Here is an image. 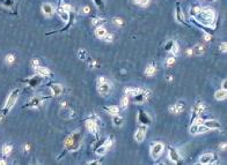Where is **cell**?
Instances as JSON below:
<instances>
[{"instance_id": "obj_1", "label": "cell", "mask_w": 227, "mask_h": 165, "mask_svg": "<svg viewBox=\"0 0 227 165\" xmlns=\"http://www.w3.org/2000/svg\"><path fill=\"white\" fill-rule=\"evenodd\" d=\"M194 19L198 21V23H202V26L211 27L216 20V13L211 7H204Z\"/></svg>"}, {"instance_id": "obj_2", "label": "cell", "mask_w": 227, "mask_h": 165, "mask_svg": "<svg viewBox=\"0 0 227 165\" xmlns=\"http://www.w3.org/2000/svg\"><path fill=\"white\" fill-rule=\"evenodd\" d=\"M81 143H82V134L80 132H74L65 140V143H64L65 152L77 151L80 148Z\"/></svg>"}, {"instance_id": "obj_3", "label": "cell", "mask_w": 227, "mask_h": 165, "mask_svg": "<svg viewBox=\"0 0 227 165\" xmlns=\"http://www.w3.org/2000/svg\"><path fill=\"white\" fill-rule=\"evenodd\" d=\"M19 95H20V89H14L11 93V95L8 96L7 101H6L5 106L1 110V113L4 114V116H6V114L8 113L12 108H13V106L15 105L16 101H17V98H19Z\"/></svg>"}, {"instance_id": "obj_4", "label": "cell", "mask_w": 227, "mask_h": 165, "mask_svg": "<svg viewBox=\"0 0 227 165\" xmlns=\"http://www.w3.org/2000/svg\"><path fill=\"white\" fill-rule=\"evenodd\" d=\"M164 143H161V142H155L152 147H151V157L153 158V160H158L159 157H160V155L162 154V151H164Z\"/></svg>"}, {"instance_id": "obj_5", "label": "cell", "mask_w": 227, "mask_h": 165, "mask_svg": "<svg viewBox=\"0 0 227 165\" xmlns=\"http://www.w3.org/2000/svg\"><path fill=\"white\" fill-rule=\"evenodd\" d=\"M97 91L101 96H108L111 93V83L107 80L102 83H97Z\"/></svg>"}, {"instance_id": "obj_6", "label": "cell", "mask_w": 227, "mask_h": 165, "mask_svg": "<svg viewBox=\"0 0 227 165\" xmlns=\"http://www.w3.org/2000/svg\"><path fill=\"white\" fill-rule=\"evenodd\" d=\"M204 110H205V106H204V104L202 103V102H198V103H196L195 105H194V108H192V110H191V121H194L197 117H199V116H202V113L204 112Z\"/></svg>"}, {"instance_id": "obj_7", "label": "cell", "mask_w": 227, "mask_h": 165, "mask_svg": "<svg viewBox=\"0 0 227 165\" xmlns=\"http://www.w3.org/2000/svg\"><path fill=\"white\" fill-rule=\"evenodd\" d=\"M48 97H42V96H35V97H32L29 102H28V104H26L25 105V108H38V106H41L43 103H44V101L47 99Z\"/></svg>"}, {"instance_id": "obj_8", "label": "cell", "mask_w": 227, "mask_h": 165, "mask_svg": "<svg viewBox=\"0 0 227 165\" xmlns=\"http://www.w3.org/2000/svg\"><path fill=\"white\" fill-rule=\"evenodd\" d=\"M138 121L142 125L148 126V125L152 124V118L149 117V114H148L146 111L139 110V111H138Z\"/></svg>"}, {"instance_id": "obj_9", "label": "cell", "mask_w": 227, "mask_h": 165, "mask_svg": "<svg viewBox=\"0 0 227 165\" xmlns=\"http://www.w3.org/2000/svg\"><path fill=\"white\" fill-rule=\"evenodd\" d=\"M148 96H149V90H146V89L142 90V89H140V91H139L137 95H134V96H133V99H134V102H136V103L143 104V103H145V102L147 101Z\"/></svg>"}, {"instance_id": "obj_10", "label": "cell", "mask_w": 227, "mask_h": 165, "mask_svg": "<svg viewBox=\"0 0 227 165\" xmlns=\"http://www.w3.org/2000/svg\"><path fill=\"white\" fill-rule=\"evenodd\" d=\"M86 127L88 129V132H90L92 134L94 135L97 134V132H99V124H97V121L95 119H88L86 121Z\"/></svg>"}, {"instance_id": "obj_11", "label": "cell", "mask_w": 227, "mask_h": 165, "mask_svg": "<svg viewBox=\"0 0 227 165\" xmlns=\"http://www.w3.org/2000/svg\"><path fill=\"white\" fill-rule=\"evenodd\" d=\"M168 156H169V160H172L173 163H175V164H180L182 162V158H181L180 154L177 152V150L175 149V148H173V147H170L168 149Z\"/></svg>"}, {"instance_id": "obj_12", "label": "cell", "mask_w": 227, "mask_h": 165, "mask_svg": "<svg viewBox=\"0 0 227 165\" xmlns=\"http://www.w3.org/2000/svg\"><path fill=\"white\" fill-rule=\"evenodd\" d=\"M110 147H111V140L110 139H108L103 143V145H101V147H99V148H96V155H99V156H103V155H106L107 152H108V150L110 149Z\"/></svg>"}, {"instance_id": "obj_13", "label": "cell", "mask_w": 227, "mask_h": 165, "mask_svg": "<svg viewBox=\"0 0 227 165\" xmlns=\"http://www.w3.org/2000/svg\"><path fill=\"white\" fill-rule=\"evenodd\" d=\"M50 90H51V95L53 97H58L60 95H63L64 93V88L62 87V84L59 83H53V84H50Z\"/></svg>"}, {"instance_id": "obj_14", "label": "cell", "mask_w": 227, "mask_h": 165, "mask_svg": "<svg viewBox=\"0 0 227 165\" xmlns=\"http://www.w3.org/2000/svg\"><path fill=\"white\" fill-rule=\"evenodd\" d=\"M42 76H40V75H34V76H32V78L27 79V80H25V82L28 83V86L32 88H35L37 87L38 84H41L42 83Z\"/></svg>"}, {"instance_id": "obj_15", "label": "cell", "mask_w": 227, "mask_h": 165, "mask_svg": "<svg viewBox=\"0 0 227 165\" xmlns=\"http://www.w3.org/2000/svg\"><path fill=\"white\" fill-rule=\"evenodd\" d=\"M175 19H176V21H177L179 23H182V24H184V26H188V24H187V22L184 21V14H183V12H182V9H181V7H180L179 2L176 4V10H175Z\"/></svg>"}, {"instance_id": "obj_16", "label": "cell", "mask_w": 227, "mask_h": 165, "mask_svg": "<svg viewBox=\"0 0 227 165\" xmlns=\"http://www.w3.org/2000/svg\"><path fill=\"white\" fill-rule=\"evenodd\" d=\"M145 136H146V126L145 125H142L139 128H138L137 133L134 135V140L137 142H143L145 140Z\"/></svg>"}, {"instance_id": "obj_17", "label": "cell", "mask_w": 227, "mask_h": 165, "mask_svg": "<svg viewBox=\"0 0 227 165\" xmlns=\"http://www.w3.org/2000/svg\"><path fill=\"white\" fill-rule=\"evenodd\" d=\"M184 108H185L184 102H177V103L174 104L173 106L169 108V111L174 114H179V113H181V112H183Z\"/></svg>"}, {"instance_id": "obj_18", "label": "cell", "mask_w": 227, "mask_h": 165, "mask_svg": "<svg viewBox=\"0 0 227 165\" xmlns=\"http://www.w3.org/2000/svg\"><path fill=\"white\" fill-rule=\"evenodd\" d=\"M42 12L45 16L50 17V16L53 15V13H55V8H53V6L51 5V4H49V2H44V4L42 5Z\"/></svg>"}, {"instance_id": "obj_19", "label": "cell", "mask_w": 227, "mask_h": 165, "mask_svg": "<svg viewBox=\"0 0 227 165\" xmlns=\"http://www.w3.org/2000/svg\"><path fill=\"white\" fill-rule=\"evenodd\" d=\"M35 73H36L37 75L42 76V78L51 76V72H50V69L47 67H44V66H40V67L35 68Z\"/></svg>"}, {"instance_id": "obj_20", "label": "cell", "mask_w": 227, "mask_h": 165, "mask_svg": "<svg viewBox=\"0 0 227 165\" xmlns=\"http://www.w3.org/2000/svg\"><path fill=\"white\" fill-rule=\"evenodd\" d=\"M213 160H214V155H213V154H204V155L201 156L199 163H201V164H204V165H207V164L213 163Z\"/></svg>"}, {"instance_id": "obj_21", "label": "cell", "mask_w": 227, "mask_h": 165, "mask_svg": "<svg viewBox=\"0 0 227 165\" xmlns=\"http://www.w3.org/2000/svg\"><path fill=\"white\" fill-rule=\"evenodd\" d=\"M203 124L205 125L210 130L211 129H219L221 127V125L219 124L217 120H206V121H203Z\"/></svg>"}, {"instance_id": "obj_22", "label": "cell", "mask_w": 227, "mask_h": 165, "mask_svg": "<svg viewBox=\"0 0 227 165\" xmlns=\"http://www.w3.org/2000/svg\"><path fill=\"white\" fill-rule=\"evenodd\" d=\"M56 12L58 13L59 17H60V19H62L64 22H67V21H69V19H70L69 12H66L65 9H63L60 6H58V8H57V10H56Z\"/></svg>"}, {"instance_id": "obj_23", "label": "cell", "mask_w": 227, "mask_h": 165, "mask_svg": "<svg viewBox=\"0 0 227 165\" xmlns=\"http://www.w3.org/2000/svg\"><path fill=\"white\" fill-rule=\"evenodd\" d=\"M227 97V91L226 89H220V90H217L216 94H214V98L217 101H224L226 99Z\"/></svg>"}, {"instance_id": "obj_24", "label": "cell", "mask_w": 227, "mask_h": 165, "mask_svg": "<svg viewBox=\"0 0 227 165\" xmlns=\"http://www.w3.org/2000/svg\"><path fill=\"white\" fill-rule=\"evenodd\" d=\"M106 34H107V30H106V28H104V27H102V26L96 27V29H95V36L97 37V38H103Z\"/></svg>"}, {"instance_id": "obj_25", "label": "cell", "mask_w": 227, "mask_h": 165, "mask_svg": "<svg viewBox=\"0 0 227 165\" xmlns=\"http://www.w3.org/2000/svg\"><path fill=\"white\" fill-rule=\"evenodd\" d=\"M204 51H205L204 45H202V44H196L195 47H194V50H192V53L196 54V56H202V54L204 53Z\"/></svg>"}, {"instance_id": "obj_26", "label": "cell", "mask_w": 227, "mask_h": 165, "mask_svg": "<svg viewBox=\"0 0 227 165\" xmlns=\"http://www.w3.org/2000/svg\"><path fill=\"white\" fill-rule=\"evenodd\" d=\"M112 124L115 125V126L121 127L122 125L124 124V119L122 118V117H119L118 114H115V116H112Z\"/></svg>"}, {"instance_id": "obj_27", "label": "cell", "mask_w": 227, "mask_h": 165, "mask_svg": "<svg viewBox=\"0 0 227 165\" xmlns=\"http://www.w3.org/2000/svg\"><path fill=\"white\" fill-rule=\"evenodd\" d=\"M139 91H140V89H139V88H136V87H129V88H127V89L124 90V93H125V95H127V96H129V95L134 96V95H137Z\"/></svg>"}, {"instance_id": "obj_28", "label": "cell", "mask_w": 227, "mask_h": 165, "mask_svg": "<svg viewBox=\"0 0 227 165\" xmlns=\"http://www.w3.org/2000/svg\"><path fill=\"white\" fill-rule=\"evenodd\" d=\"M155 72H157V67H155L154 65H149V66H147L146 69H145V74H146L147 76H152V75H154Z\"/></svg>"}, {"instance_id": "obj_29", "label": "cell", "mask_w": 227, "mask_h": 165, "mask_svg": "<svg viewBox=\"0 0 227 165\" xmlns=\"http://www.w3.org/2000/svg\"><path fill=\"white\" fill-rule=\"evenodd\" d=\"M106 111H108V113L111 114V116H115V114H118L119 108H118V106H116V105H112V106L106 108Z\"/></svg>"}, {"instance_id": "obj_30", "label": "cell", "mask_w": 227, "mask_h": 165, "mask_svg": "<svg viewBox=\"0 0 227 165\" xmlns=\"http://www.w3.org/2000/svg\"><path fill=\"white\" fill-rule=\"evenodd\" d=\"M169 51L172 52V54L173 56H177L179 54V52H180V47H179V44L176 43V42L174 41V43H173V45H172V47H170V50Z\"/></svg>"}, {"instance_id": "obj_31", "label": "cell", "mask_w": 227, "mask_h": 165, "mask_svg": "<svg viewBox=\"0 0 227 165\" xmlns=\"http://www.w3.org/2000/svg\"><path fill=\"white\" fill-rule=\"evenodd\" d=\"M11 151H12V145H2V148H1V152H2V155H4V156L9 155V154H11Z\"/></svg>"}, {"instance_id": "obj_32", "label": "cell", "mask_w": 227, "mask_h": 165, "mask_svg": "<svg viewBox=\"0 0 227 165\" xmlns=\"http://www.w3.org/2000/svg\"><path fill=\"white\" fill-rule=\"evenodd\" d=\"M78 57H79V59H81V60H86V59L88 58V52L86 51V50H84V49H81V50H79V52H78Z\"/></svg>"}, {"instance_id": "obj_33", "label": "cell", "mask_w": 227, "mask_h": 165, "mask_svg": "<svg viewBox=\"0 0 227 165\" xmlns=\"http://www.w3.org/2000/svg\"><path fill=\"white\" fill-rule=\"evenodd\" d=\"M202 10V7H199V6H194L192 8L190 9V15H191V17H195L199 12Z\"/></svg>"}, {"instance_id": "obj_34", "label": "cell", "mask_w": 227, "mask_h": 165, "mask_svg": "<svg viewBox=\"0 0 227 165\" xmlns=\"http://www.w3.org/2000/svg\"><path fill=\"white\" fill-rule=\"evenodd\" d=\"M210 129L206 127L204 124H198V128H197V134H201V133H206L209 132Z\"/></svg>"}, {"instance_id": "obj_35", "label": "cell", "mask_w": 227, "mask_h": 165, "mask_svg": "<svg viewBox=\"0 0 227 165\" xmlns=\"http://www.w3.org/2000/svg\"><path fill=\"white\" fill-rule=\"evenodd\" d=\"M104 22H106V20H104V19H99V17H94V19H93V21H92V23H93L94 26H97V27L101 26V24H102V23H104Z\"/></svg>"}, {"instance_id": "obj_36", "label": "cell", "mask_w": 227, "mask_h": 165, "mask_svg": "<svg viewBox=\"0 0 227 165\" xmlns=\"http://www.w3.org/2000/svg\"><path fill=\"white\" fill-rule=\"evenodd\" d=\"M133 2L139 6H142V7H146L149 4V0H133Z\"/></svg>"}, {"instance_id": "obj_37", "label": "cell", "mask_w": 227, "mask_h": 165, "mask_svg": "<svg viewBox=\"0 0 227 165\" xmlns=\"http://www.w3.org/2000/svg\"><path fill=\"white\" fill-rule=\"evenodd\" d=\"M127 105H129V98H127V96L125 95V96H124V97L121 99V106L123 108H125Z\"/></svg>"}, {"instance_id": "obj_38", "label": "cell", "mask_w": 227, "mask_h": 165, "mask_svg": "<svg viewBox=\"0 0 227 165\" xmlns=\"http://www.w3.org/2000/svg\"><path fill=\"white\" fill-rule=\"evenodd\" d=\"M94 4H95L96 7L100 8L101 10L104 8V2H103V0H94Z\"/></svg>"}, {"instance_id": "obj_39", "label": "cell", "mask_w": 227, "mask_h": 165, "mask_svg": "<svg viewBox=\"0 0 227 165\" xmlns=\"http://www.w3.org/2000/svg\"><path fill=\"white\" fill-rule=\"evenodd\" d=\"M197 128H198V124H196V123H194V124L191 125L190 129H189L190 134H197Z\"/></svg>"}, {"instance_id": "obj_40", "label": "cell", "mask_w": 227, "mask_h": 165, "mask_svg": "<svg viewBox=\"0 0 227 165\" xmlns=\"http://www.w3.org/2000/svg\"><path fill=\"white\" fill-rule=\"evenodd\" d=\"M14 60H15V56H14V54H8V56L6 57V62H7V64H13Z\"/></svg>"}, {"instance_id": "obj_41", "label": "cell", "mask_w": 227, "mask_h": 165, "mask_svg": "<svg viewBox=\"0 0 227 165\" xmlns=\"http://www.w3.org/2000/svg\"><path fill=\"white\" fill-rule=\"evenodd\" d=\"M59 6H60V7L63 8V9L66 10V12H70V10H73V7H72L71 5H69V4H63V5H60V4H59Z\"/></svg>"}, {"instance_id": "obj_42", "label": "cell", "mask_w": 227, "mask_h": 165, "mask_svg": "<svg viewBox=\"0 0 227 165\" xmlns=\"http://www.w3.org/2000/svg\"><path fill=\"white\" fill-rule=\"evenodd\" d=\"M175 64V57H170L167 59V62H166V65L168 66V67H170V66H173Z\"/></svg>"}, {"instance_id": "obj_43", "label": "cell", "mask_w": 227, "mask_h": 165, "mask_svg": "<svg viewBox=\"0 0 227 165\" xmlns=\"http://www.w3.org/2000/svg\"><path fill=\"white\" fill-rule=\"evenodd\" d=\"M32 67L35 69V68L40 67V60L38 59H34V60H32Z\"/></svg>"}, {"instance_id": "obj_44", "label": "cell", "mask_w": 227, "mask_h": 165, "mask_svg": "<svg viewBox=\"0 0 227 165\" xmlns=\"http://www.w3.org/2000/svg\"><path fill=\"white\" fill-rule=\"evenodd\" d=\"M112 38H114V36H112L111 34H106L102 39H104L106 42H112Z\"/></svg>"}, {"instance_id": "obj_45", "label": "cell", "mask_w": 227, "mask_h": 165, "mask_svg": "<svg viewBox=\"0 0 227 165\" xmlns=\"http://www.w3.org/2000/svg\"><path fill=\"white\" fill-rule=\"evenodd\" d=\"M226 46H227V43L226 42H222L221 44H220V50H221V52H226Z\"/></svg>"}, {"instance_id": "obj_46", "label": "cell", "mask_w": 227, "mask_h": 165, "mask_svg": "<svg viewBox=\"0 0 227 165\" xmlns=\"http://www.w3.org/2000/svg\"><path fill=\"white\" fill-rule=\"evenodd\" d=\"M114 23H115L116 26H122V23H123V22H122L121 19H117V17H115V19H114Z\"/></svg>"}, {"instance_id": "obj_47", "label": "cell", "mask_w": 227, "mask_h": 165, "mask_svg": "<svg viewBox=\"0 0 227 165\" xmlns=\"http://www.w3.org/2000/svg\"><path fill=\"white\" fill-rule=\"evenodd\" d=\"M173 43H174V41H169L168 43H167V45H166V50H167V51L170 50V47H172V45H173Z\"/></svg>"}, {"instance_id": "obj_48", "label": "cell", "mask_w": 227, "mask_h": 165, "mask_svg": "<svg viewBox=\"0 0 227 165\" xmlns=\"http://www.w3.org/2000/svg\"><path fill=\"white\" fill-rule=\"evenodd\" d=\"M204 38H205V41H210L212 37H211V34H209V32H205L204 34Z\"/></svg>"}, {"instance_id": "obj_49", "label": "cell", "mask_w": 227, "mask_h": 165, "mask_svg": "<svg viewBox=\"0 0 227 165\" xmlns=\"http://www.w3.org/2000/svg\"><path fill=\"white\" fill-rule=\"evenodd\" d=\"M89 7H88V6H85V7H84V9H82V12H84V13H85V14H87V13H89Z\"/></svg>"}, {"instance_id": "obj_50", "label": "cell", "mask_w": 227, "mask_h": 165, "mask_svg": "<svg viewBox=\"0 0 227 165\" xmlns=\"http://www.w3.org/2000/svg\"><path fill=\"white\" fill-rule=\"evenodd\" d=\"M101 163V160H90V162H88L87 164H100Z\"/></svg>"}, {"instance_id": "obj_51", "label": "cell", "mask_w": 227, "mask_h": 165, "mask_svg": "<svg viewBox=\"0 0 227 165\" xmlns=\"http://www.w3.org/2000/svg\"><path fill=\"white\" fill-rule=\"evenodd\" d=\"M107 79L106 78H103V76H101V78L97 79V83H102V82H104Z\"/></svg>"}, {"instance_id": "obj_52", "label": "cell", "mask_w": 227, "mask_h": 165, "mask_svg": "<svg viewBox=\"0 0 227 165\" xmlns=\"http://www.w3.org/2000/svg\"><path fill=\"white\" fill-rule=\"evenodd\" d=\"M226 83H227V81H226V79L222 81V89H226Z\"/></svg>"}, {"instance_id": "obj_53", "label": "cell", "mask_w": 227, "mask_h": 165, "mask_svg": "<svg viewBox=\"0 0 227 165\" xmlns=\"http://www.w3.org/2000/svg\"><path fill=\"white\" fill-rule=\"evenodd\" d=\"M220 147L222 148V150H225V149H226V143H225V142H224V143H221V145H220Z\"/></svg>"}, {"instance_id": "obj_54", "label": "cell", "mask_w": 227, "mask_h": 165, "mask_svg": "<svg viewBox=\"0 0 227 165\" xmlns=\"http://www.w3.org/2000/svg\"><path fill=\"white\" fill-rule=\"evenodd\" d=\"M4 117H5L4 114H2V113H0V123H2V119H4Z\"/></svg>"}, {"instance_id": "obj_55", "label": "cell", "mask_w": 227, "mask_h": 165, "mask_svg": "<svg viewBox=\"0 0 227 165\" xmlns=\"http://www.w3.org/2000/svg\"><path fill=\"white\" fill-rule=\"evenodd\" d=\"M187 53H188V56H191V54H192V50H188Z\"/></svg>"}, {"instance_id": "obj_56", "label": "cell", "mask_w": 227, "mask_h": 165, "mask_svg": "<svg viewBox=\"0 0 227 165\" xmlns=\"http://www.w3.org/2000/svg\"><path fill=\"white\" fill-rule=\"evenodd\" d=\"M0 164H6V162L4 160H0Z\"/></svg>"}, {"instance_id": "obj_57", "label": "cell", "mask_w": 227, "mask_h": 165, "mask_svg": "<svg viewBox=\"0 0 227 165\" xmlns=\"http://www.w3.org/2000/svg\"><path fill=\"white\" fill-rule=\"evenodd\" d=\"M209 1H214V0H209Z\"/></svg>"}]
</instances>
